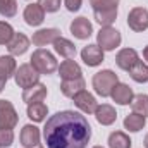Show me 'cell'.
Wrapping results in <instances>:
<instances>
[{
    "label": "cell",
    "instance_id": "1",
    "mask_svg": "<svg viewBox=\"0 0 148 148\" xmlns=\"http://www.w3.org/2000/svg\"><path fill=\"white\" fill-rule=\"evenodd\" d=\"M43 138L48 148H86L91 140V126L79 112L62 110L47 121Z\"/></svg>",
    "mask_w": 148,
    "mask_h": 148
},
{
    "label": "cell",
    "instance_id": "2",
    "mask_svg": "<svg viewBox=\"0 0 148 148\" xmlns=\"http://www.w3.org/2000/svg\"><path fill=\"white\" fill-rule=\"evenodd\" d=\"M31 66L36 69L40 74H52L59 69V64H57V59L45 48H38L33 52L31 59H29Z\"/></svg>",
    "mask_w": 148,
    "mask_h": 148
},
{
    "label": "cell",
    "instance_id": "3",
    "mask_svg": "<svg viewBox=\"0 0 148 148\" xmlns=\"http://www.w3.org/2000/svg\"><path fill=\"white\" fill-rule=\"evenodd\" d=\"M91 83H93V88H95V91H97V95H100V97H110L112 90H114V86L119 83V77H117V74L110 71V69H105V71H100V73H97L93 76V79H91Z\"/></svg>",
    "mask_w": 148,
    "mask_h": 148
},
{
    "label": "cell",
    "instance_id": "4",
    "mask_svg": "<svg viewBox=\"0 0 148 148\" xmlns=\"http://www.w3.org/2000/svg\"><path fill=\"white\" fill-rule=\"evenodd\" d=\"M14 81L19 88L26 90V88H31L40 83V73L31 66V64H23L16 69L14 73Z\"/></svg>",
    "mask_w": 148,
    "mask_h": 148
},
{
    "label": "cell",
    "instance_id": "5",
    "mask_svg": "<svg viewBox=\"0 0 148 148\" xmlns=\"http://www.w3.org/2000/svg\"><path fill=\"white\" fill-rule=\"evenodd\" d=\"M121 33L112 28V26H107V28H102L97 35V45L103 50V52H112L115 50L119 45H121Z\"/></svg>",
    "mask_w": 148,
    "mask_h": 148
},
{
    "label": "cell",
    "instance_id": "6",
    "mask_svg": "<svg viewBox=\"0 0 148 148\" xmlns=\"http://www.w3.org/2000/svg\"><path fill=\"white\" fill-rule=\"evenodd\" d=\"M127 26L136 33H141V31L148 29V10L145 7L131 9L127 14Z\"/></svg>",
    "mask_w": 148,
    "mask_h": 148
},
{
    "label": "cell",
    "instance_id": "7",
    "mask_svg": "<svg viewBox=\"0 0 148 148\" xmlns=\"http://www.w3.org/2000/svg\"><path fill=\"white\" fill-rule=\"evenodd\" d=\"M19 117L14 105L9 100H0V127L2 129H14Z\"/></svg>",
    "mask_w": 148,
    "mask_h": 148
},
{
    "label": "cell",
    "instance_id": "8",
    "mask_svg": "<svg viewBox=\"0 0 148 148\" xmlns=\"http://www.w3.org/2000/svg\"><path fill=\"white\" fill-rule=\"evenodd\" d=\"M81 59L88 67H97L103 62V50L98 45H88L81 50Z\"/></svg>",
    "mask_w": 148,
    "mask_h": 148
},
{
    "label": "cell",
    "instance_id": "9",
    "mask_svg": "<svg viewBox=\"0 0 148 148\" xmlns=\"http://www.w3.org/2000/svg\"><path fill=\"white\" fill-rule=\"evenodd\" d=\"M73 100H74V105H76L81 112H84V114H95L97 107H98V103H97L95 97H93L91 93H88L86 90L79 91Z\"/></svg>",
    "mask_w": 148,
    "mask_h": 148
},
{
    "label": "cell",
    "instance_id": "10",
    "mask_svg": "<svg viewBox=\"0 0 148 148\" xmlns=\"http://www.w3.org/2000/svg\"><path fill=\"white\" fill-rule=\"evenodd\" d=\"M21 145L24 148H35V147H40V129L33 124H26L23 129H21Z\"/></svg>",
    "mask_w": 148,
    "mask_h": 148
},
{
    "label": "cell",
    "instance_id": "11",
    "mask_svg": "<svg viewBox=\"0 0 148 148\" xmlns=\"http://www.w3.org/2000/svg\"><path fill=\"white\" fill-rule=\"evenodd\" d=\"M140 60L138 52L134 48H122L117 55H115V64L122 69V71H129L136 62Z\"/></svg>",
    "mask_w": 148,
    "mask_h": 148
},
{
    "label": "cell",
    "instance_id": "12",
    "mask_svg": "<svg viewBox=\"0 0 148 148\" xmlns=\"http://www.w3.org/2000/svg\"><path fill=\"white\" fill-rule=\"evenodd\" d=\"M57 38H60V29H57V28H47V29H38L36 33L33 35L31 41L36 47H45V45H50V43L53 45V41Z\"/></svg>",
    "mask_w": 148,
    "mask_h": 148
},
{
    "label": "cell",
    "instance_id": "13",
    "mask_svg": "<svg viewBox=\"0 0 148 148\" xmlns=\"http://www.w3.org/2000/svg\"><path fill=\"white\" fill-rule=\"evenodd\" d=\"M69 28H71V33L77 40H86V38L91 36V33H93V26H91V23L86 17H76L71 23Z\"/></svg>",
    "mask_w": 148,
    "mask_h": 148
},
{
    "label": "cell",
    "instance_id": "14",
    "mask_svg": "<svg viewBox=\"0 0 148 148\" xmlns=\"http://www.w3.org/2000/svg\"><path fill=\"white\" fill-rule=\"evenodd\" d=\"M110 97H112V100H114L115 103H119V105H129V103L133 102V98H134L133 90H131L127 84H124V83H117V84L114 86Z\"/></svg>",
    "mask_w": 148,
    "mask_h": 148
},
{
    "label": "cell",
    "instance_id": "15",
    "mask_svg": "<svg viewBox=\"0 0 148 148\" xmlns=\"http://www.w3.org/2000/svg\"><path fill=\"white\" fill-rule=\"evenodd\" d=\"M59 76L62 77V81H67V79H77V77H83L81 74V67L77 62H74L73 59H66L60 66H59Z\"/></svg>",
    "mask_w": 148,
    "mask_h": 148
},
{
    "label": "cell",
    "instance_id": "16",
    "mask_svg": "<svg viewBox=\"0 0 148 148\" xmlns=\"http://www.w3.org/2000/svg\"><path fill=\"white\" fill-rule=\"evenodd\" d=\"M23 17L26 21V24H29V26H40L45 21V10L38 3H29V5H26Z\"/></svg>",
    "mask_w": 148,
    "mask_h": 148
},
{
    "label": "cell",
    "instance_id": "17",
    "mask_svg": "<svg viewBox=\"0 0 148 148\" xmlns=\"http://www.w3.org/2000/svg\"><path fill=\"white\" fill-rule=\"evenodd\" d=\"M7 48H9V53L10 55H16V57L17 55H23L29 48V38L26 36V35H23V33H14V36L9 41Z\"/></svg>",
    "mask_w": 148,
    "mask_h": 148
},
{
    "label": "cell",
    "instance_id": "18",
    "mask_svg": "<svg viewBox=\"0 0 148 148\" xmlns=\"http://www.w3.org/2000/svg\"><path fill=\"white\" fill-rule=\"evenodd\" d=\"M47 93H48L47 86L41 84V83H38V84L31 86V88H26L23 91V102H26L28 105L29 103H36V102H43L47 98Z\"/></svg>",
    "mask_w": 148,
    "mask_h": 148
},
{
    "label": "cell",
    "instance_id": "19",
    "mask_svg": "<svg viewBox=\"0 0 148 148\" xmlns=\"http://www.w3.org/2000/svg\"><path fill=\"white\" fill-rule=\"evenodd\" d=\"M95 117H97V121H98L102 126H110V124L115 122V119H117V112H115V109H114L112 105L102 103V105L97 107Z\"/></svg>",
    "mask_w": 148,
    "mask_h": 148
},
{
    "label": "cell",
    "instance_id": "20",
    "mask_svg": "<svg viewBox=\"0 0 148 148\" xmlns=\"http://www.w3.org/2000/svg\"><path fill=\"white\" fill-rule=\"evenodd\" d=\"M84 86H86V83H84L83 77H77V79H67V81H62V84H60V91H62L64 97H67V98H74L79 91L84 90Z\"/></svg>",
    "mask_w": 148,
    "mask_h": 148
},
{
    "label": "cell",
    "instance_id": "21",
    "mask_svg": "<svg viewBox=\"0 0 148 148\" xmlns=\"http://www.w3.org/2000/svg\"><path fill=\"white\" fill-rule=\"evenodd\" d=\"M53 48H55V52L60 55V57H64V59H73L74 55H76V47H74L73 41H69V40H66V38H57L55 41H53Z\"/></svg>",
    "mask_w": 148,
    "mask_h": 148
},
{
    "label": "cell",
    "instance_id": "22",
    "mask_svg": "<svg viewBox=\"0 0 148 148\" xmlns=\"http://www.w3.org/2000/svg\"><path fill=\"white\" fill-rule=\"evenodd\" d=\"M145 124H147V117H143V115H140V114H136V112L126 115V119H124V127H126L127 131H131V133L141 131V129L145 127Z\"/></svg>",
    "mask_w": 148,
    "mask_h": 148
},
{
    "label": "cell",
    "instance_id": "23",
    "mask_svg": "<svg viewBox=\"0 0 148 148\" xmlns=\"http://www.w3.org/2000/svg\"><path fill=\"white\" fill-rule=\"evenodd\" d=\"M28 117L35 122H41L47 119V114H48V107L43 103V102H36V103H29L28 105Z\"/></svg>",
    "mask_w": 148,
    "mask_h": 148
},
{
    "label": "cell",
    "instance_id": "24",
    "mask_svg": "<svg viewBox=\"0 0 148 148\" xmlns=\"http://www.w3.org/2000/svg\"><path fill=\"white\" fill-rule=\"evenodd\" d=\"M93 16H95V21H97L102 28H107V26H112V23L117 19V9L93 10Z\"/></svg>",
    "mask_w": 148,
    "mask_h": 148
},
{
    "label": "cell",
    "instance_id": "25",
    "mask_svg": "<svg viewBox=\"0 0 148 148\" xmlns=\"http://www.w3.org/2000/svg\"><path fill=\"white\" fill-rule=\"evenodd\" d=\"M16 69L17 67H16V60L12 55H2L0 57V77H3L7 81L10 76H14Z\"/></svg>",
    "mask_w": 148,
    "mask_h": 148
},
{
    "label": "cell",
    "instance_id": "26",
    "mask_svg": "<svg viewBox=\"0 0 148 148\" xmlns=\"http://www.w3.org/2000/svg\"><path fill=\"white\" fill-rule=\"evenodd\" d=\"M133 141L122 131H114L109 136V148H131Z\"/></svg>",
    "mask_w": 148,
    "mask_h": 148
},
{
    "label": "cell",
    "instance_id": "27",
    "mask_svg": "<svg viewBox=\"0 0 148 148\" xmlns=\"http://www.w3.org/2000/svg\"><path fill=\"white\" fill-rule=\"evenodd\" d=\"M127 73L136 83H147L148 81V66L141 60H138Z\"/></svg>",
    "mask_w": 148,
    "mask_h": 148
},
{
    "label": "cell",
    "instance_id": "28",
    "mask_svg": "<svg viewBox=\"0 0 148 148\" xmlns=\"http://www.w3.org/2000/svg\"><path fill=\"white\" fill-rule=\"evenodd\" d=\"M131 107H133V112L143 115V117H148V95H136L131 102Z\"/></svg>",
    "mask_w": 148,
    "mask_h": 148
},
{
    "label": "cell",
    "instance_id": "29",
    "mask_svg": "<svg viewBox=\"0 0 148 148\" xmlns=\"http://www.w3.org/2000/svg\"><path fill=\"white\" fill-rule=\"evenodd\" d=\"M17 14V2L16 0H0V16L14 17Z\"/></svg>",
    "mask_w": 148,
    "mask_h": 148
},
{
    "label": "cell",
    "instance_id": "30",
    "mask_svg": "<svg viewBox=\"0 0 148 148\" xmlns=\"http://www.w3.org/2000/svg\"><path fill=\"white\" fill-rule=\"evenodd\" d=\"M14 36V29L9 23L0 21V45H9V41Z\"/></svg>",
    "mask_w": 148,
    "mask_h": 148
},
{
    "label": "cell",
    "instance_id": "31",
    "mask_svg": "<svg viewBox=\"0 0 148 148\" xmlns=\"http://www.w3.org/2000/svg\"><path fill=\"white\" fill-rule=\"evenodd\" d=\"M90 5L93 10H109V9H117L119 0H90Z\"/></svg>",
    "mask_w": 148,
    "mask_h": 148
},
{
    "label": "cell",
    "instance_id": "32",
    "mask_svg": "<svg viewBox=\"0 0 148 148\" xmlns=\"http://www.w3.org/2000/svg\"><path fill=\"white\" fill-rule=\"evenodd\" d=\"M14 143V133L12 129H2L0 127V148L10 147Z\"/></svg>",
    "mask_w": 148,
    "mask_h": 148
},
{
    "label": "cell",
    "instance_id": "33",
    "mask_svg": "<svg viewBox=\"0 0 148 148\" xmlns=\"http://www.w3.org/2000/svg\"><path fill=\"white\" fill-rule=\"evenodd\" d=\"M38 5L45 12H57L60 9V0H38Z\"/></svg>",
    "mask_w": 148,
    "mask_h": 148
},
{
    "label": "cell",
    "instance_id": "34",
    "mask_svg": "<svg viewBox=\"0 0 148 148\" xmlns=\"http://www.w3.org/2000/svg\"><path fill=\"white\" fill-rule=\"evenodd\" d=\"M64 3H66V9H67L69 12H77V10L81 9L83 0H64Z\"/></svg>",
    "mask_w": 148,
    "mask_h": 148
},
{
    "label": "cell",
    "instance_id": "35",
    "mask_svg": "<svg viewBox=\"0 0 148 148\" xmlns=\"http://www.w3.org/2000/svg\"><path fill=\"white\" fill-rule=\"evenodd\" d=\"M5 83H7V81H5L3 77H0V93H2V90H3V86H5Z\"/></svg>",
    "mask_w": 148,
    "mask_h": 148
},
{
    "label": "cell",
    "instance_id": "36",
    "mask_svg": "<svg viewBox=\"0 0 148 148\" xmlns=\"http://www.w3.org/2000/svg\"><path fill=\"white\" fill-rule=\"evenodd\" d=\"M143 57H145V60L148 62V47H145V50H143Z\"/></svg>",
    "mask_w": 148,
    "mask_h": 148
},
{
    "label": "cell",
    "instance_id": "37",
    "mask_svg": "<svg viewBox=\"0 0 148 148\" xmlns=\"http://www.w3.org/2000/svg\"><path fill=\"white\" fill-rule=\"evenodd\" d=\"M145 148H148V134L145 136Z\"/></svg>",
    "mask_w": 148,
    "mask_h": 148
},
{
    "label": "cell",
    "instance_id": "38",
    "mask_svg": "<svg viewBox=\"0 0 148 148\" xmlns=\"http://www.w3.org/2000/svg\"><path fill=\"white\" fill-rule=\"evenodd\" d=\"M93 148H103V147H93Z\"/></svg>",
    "mask_w": 148,
    "mask_h": 148
},
{
    "label": "cell",
    "instance_id": "39",
    "mask_svg": "<svg viewBox=\"0 0 148 148\" xmlns=\"http://www.w3.org/2000/svg\"><path fill=\"white\" fill-rule=\"evenodd\" d=\"M36 148H41V147H36Z\"/></svg>",
    "mask_w": 148,
    "mask_h": 148
}]
</instances>
